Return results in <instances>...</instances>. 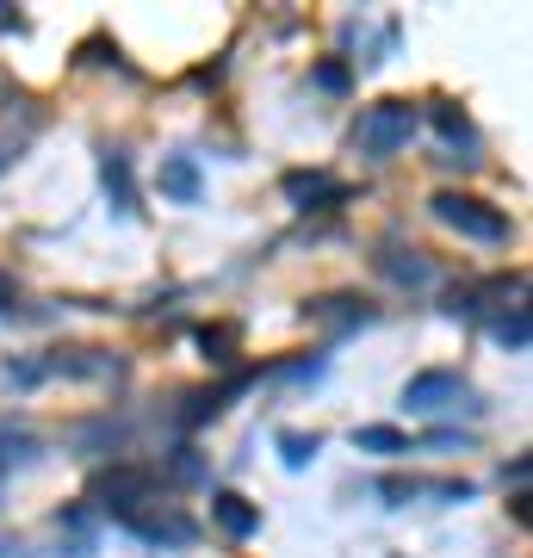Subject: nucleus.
<instances>
[{
  "mask_svg": "<svg viewBox=\"0 0 533 558\" xmlns=\"http://www.w3.org/2000/svg\"><path fill=\"white\" fill-rule=\"evenodd\" d=\"M415 124H422V112H415L410 100H378V106H366V112L354 119L348 143H354V156H366V161H391V156L410 149Z\"/></svg>",
  "mask_w": 533,
  "mask_h": 558,
  "instance_id": "nucleus-1",
  "label": "nucleus"
},
{
  "mask_svg": "<svg viewBox=\"0 0 533 558\" xmlns=\"http://www.w3.org/2000/svg\"><path fill=\"white\" fill-rule=\"evenodd\" d=\"M403 410L410 416H453V410H484L477 403V391L465 385V373H453V366H428V373H415L410 385H403Z\"/></svg>",
  "mask_w": 533,
  "mask_h": 558,
  "instance_id": "nucleus-2",
  "label": "nucleus"
},
{
  "mask_svg": "<svg viewBox=\"0 0 533 558\" xmlns=\"http://www.w3.org/2000/svg\"><path fill=\"white\" fill-rule=\"evenodd\" d=\"M428 211H435L453 236H465V242H490V248H496V242L514 236V223L502 218L496 205L472 199V193H435V199H428Z\"/></svg>",
  "mask_w": 533,
  "mask_h": 558,
  "instance_id": "nucleus-3",
  "label": "nucleus"
},
{
  "mask_svg": "<svg viewBox=\"0 0 533 558\" xmlns=\"http://www.w3.org/2000/svg\"><path fill=\"white\" fill-rule=\"evenodd\" d=\"M124 534H137L143 546H193V521L186 515H174V509H161V502H149V509H137V515H124L119 521Z\"/></svg>",
  "mask_w": 533,
  "mask_h": 558,
  "instance_id": "nucleus-4",
  "label": "nucleus"
},
{
  "mask_svg": "<svg viewBox=\"0 0 533 558\" xmlns=\"http://www.w3.org/2000/svg\"><path fill=\"white\" fill-rule=\"evenodd\" d=\"M304 323L329 329V336H354V329H366V323H373V304L354 299V292H329V299L304 304Z\"/></svg>",
  "mask_w": 533,
  "mask_h": 558,
  "instance_id": "nucleus-5",
  "label": "nucleus"
},
{
  "mask_svg": "<svg viewBox=\"0 0 533 558\" xmlns=\"http://www.w3.org/2000/svg\"><path fill=\"white\" fill-rule=\"evenodd\" d=\"M38 106L25 100V94H13V100H0V174L13 168V161L25 156V143L38 137Z\"/></svg>",
  "mask_w": 533,
  "mask_h": 558,
  "instance_id": "nucleus-6",
  "label": "nucleus"
},
{
  "mask_svg": "<svg viewBox=\"0 0 533 558\" xmlns=\"http://www.w3.org/2000/svg\"><path fill=\"white\" fill-rule=\"evenodd\" d=\"M119 379L124 366L119 354H106V348H57V354L44 360V379Z\"/></svg>",
  "mask_w": 533,
  "mask_h": 558,
  "instance_id": "nucleus-7",
  "label": "nucleus"
},
{
  "mask_svg": "<svg viewBox=\"0 0 533 558\" xmlns=\"http://www.w3.org/2000/svg\"><path fill=\"white\" fill-rule=\"evenodd\" d=\"M428 119H435V131L447 137V149H459V156H447V161H459V168H477V161H484V137H477V124L465 119L459 106L435 100V112H428Z\"/></svg>",
  "mask_w": 533,
  "mask_h": 558,
  "instance_id": "nucleus-8",
  "label": "nucleus"
},
{
  "mask_svg": "<svg viewBox=\"0 0 533 558\" xmlns=\"http://www.w3.org/2000/svg\"><path fill=\"white\" fill-rule=\"evenodd\" d=\"M44 459V435L25 416H0V478L7 472H25Z\"/></svg>",
  "mask_w": 533,
  "mask_h": 558,
  "instance_id": "nucleus-9",
  "label": "nucleus"
},
{
  "mask_svg": "<svg viewBox=\"0 0 533 558\" xmlns=\"http://www.w3.org/2000/svg\"><path fill=\"white\" fill-rule=\"evenodd\" d=\"M378 274L403 286V292H422V286H435V260L422 255V248H378Z\"/></svg>",
  "mask_w": 533,
  "mask_h": 558,
  "instance_id": "nucleus-10",
  "label": "nucleus"
},
{
  "mask_svg": "<svg viewBox=\"0 0 533 558\" xmlns=\"http://www.w3.org/2000/svg\"><path fill=\"white\" fill-rule=\"evenodd\" d=\"M156 186H161V199H174V205H198V199H205V174H198L193 156H161Z\"/></svg>",
  "mask_w": 533,
  "mask_h": 558,
  "instance_id": "nucleus-11",
  "label": "nucleus"
},
{
  "mask_svg": "<svg viewBox=\"0 0 533 558\" xmlns=\"http://www.w3.org/2000/svg\"><path fill=\"white\" fill-rule=\"evenodd\" d=\"M99 186H106V199L119 218H137V180H131V156L124 149H106L99 156Z\"/></svg>",
  "mask_w": 533,
  "mask_h": 558,
  "instance_id": "nucleus-12",
  "label": "nucleus"
},
{
  "mask_svg": "<svg viewBox=\"0 0 533 558\" xmlns=\"http://www.w3.org/2000/svg\"><path fill=\"white\" fill-rule=\"evenodd\" d=\"M57 534H62V558H94V553H99V515L87 509V502L62 509V515H57Z\"/></svg>",
  "mask_w": 533,
  "mask_h": 558,
  "instance_id": "nucleus-13",
  "label": "nucleus"
},
{
  "mask_svg": "<svg viewBox=\"0 0 533 558\" xmlns=\"http://www.w3.org/2000/svg\"><path fill=\"white\" fill-rule=\"evenodd\" d=\"M211 521H218L230 539H255L261 534V509L237 490H211Z\"/></svg>",
  "mask_w": 533,
  "mask_h": 558,
  "instance_id": "nucleus-14",
  "label": "nucleus"
},
{
  "mask_svg": "<svg viewBox=\"0 0 533 558\" xmlns=\"http://www.w3.org/2000/svg\"><path fill=\"white\" fill-rule=\"evenodd\" d=\"M279 186H286V199L298 205V211H311L316 199H341V193H348V186H341V180H329V174H304V168H292V174L279 180Z\"/></svg>",
  "mask_w": 533,
  "mask_h": 558,
  "instance_id": "nucleus-15",
  "label": "nucleus"
},
{
  "mask_svg": "<svg viewBox=\"0 0 533 558\" xmlns=\"http://www.w3.org/2000/svg\"><path fill=\"white\" fill-rule=\"evenodd\" d=\"M354 447H360V453H378V459L415 453L410 435H403V428H391V422H366V428H354Z\"/></svg>",
  "mask_w": 533,
  "mask_h": 558,
  "instance_id": "nucleus-16",
  "label": "nucleus"
},
{
  "mask_svg": "<svg viewBox=\"0 0 533 558\" xmlns=\"http://www.w3.org/2000/svg\"><path fill=\"white\" fill-rule=\"evenodd\" d=\"M124 440V422L99 416V422H81V428H69V447H81V453H112Z\"/></svg>",
  "mask_w": 533,
  "mask_h": 558,
  "instance_id": "nucleus-17",
  "label": "nucleus"
},
{
  "mask_svg": "<svg viewBox=\"0 0 533 558\" xmlns=\"http://www.w3.org/2000/svg\"><path fill=\"white\" fill-rule=\"evenodd\" d=\"M490 336H496V348H509V354H528V311H521V304H509V311H502V317L490 323Z\"/></svg>",
  "mask_w": 533,
  "mask_h": 558,
  "instance_id": "nucleus-18",
  "label": "nucleus"
},
{
  "mask_svg": "<svg viewBox=\"0 0 533 558\" xmlns=\"http://www.w3.org/2000/svg\"><path fill=\"white\" fill-rule=\"evenodd\" d=\"M198 348H205V360H218V366H230V360H237V323H218V329H198Z\"/></svg>",
  "mask_w": 533,
  "mask_h": 558,
  "instance_id": "nucleus-19",
  "label": "nucleus"
},
{
  "mask_svg": "<svg viewBox=\"0 0 533 558\" xmlns=\"http://www.w3.org/2000/svg\"><path fill=\"white\" fill-rule=\"evenodd\" d=\"M0 385H7V391H32V385H44V360H7V366H0Z\"/></svg>",
  "mask_w": 533,
  "mask_h": 558,
  "instance_id": "nucleus-20",
  "label": "nucleus"
},
{
  "mask_svg": "<svg viewBox=\"0 0 533 558\" xmlns=\"http://www.w3.org/2000/svg\"><path fill=\"white\" fill-rule=\"evenodd\" d=\"M316 447H323V440H316V435H292V428L279 435V459H286L292 472H298V465H311V459H316Z\"/></svg>",
  "mask_w": 533,
  "mask_h": 558,
  "instance_id": "nucleus-21",
  "label": "nucleus"
},
{
  "mask_svg": "<svg viewBox=\"0 0 533 558\" xmlns=\"http://www.w3.org/2000/svg\"><path fill=\"white\" fill-rule=\"evenodd\" d=\"M316 87H323V94H348V69H341V62H316Z\"/></svg>",
  "mask_w": 533,
  "mask_h": 558,
  "instance_id": "nucleus-22",
  "label": "nucleus"
},
{
  "mask_svg": "<svg viewBox=\"0 0 533 558\" xmlns=\"http://www.w3.org/2000/svg\"><path fill=\"white\" fill-rule=\"evenodd\" d=\"M7 304H13V279H0V311H7Z\"/></svg>",
  "mask_w": 533,
  "mask_h": 558,
  "instance_id": "nucleus-23",
  "label": "nucleus"
},
{
  "mask_svg": "<svg viewBox=\"0 0 533 558\" xmlns=\"http://www.w3.org/2000/svg\"><path fill=\"white\" fill-rule=\"evenodd\" d=\"M0 497H7V478H0Z\"/></svg>",
  "mask_w": 533,
  "mask_h": 558,
  "instance_id": "nucleus-24",
  "label": "nucleus"
}]
</instances>
